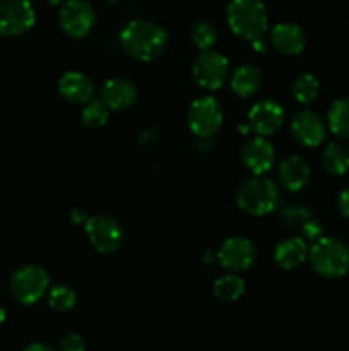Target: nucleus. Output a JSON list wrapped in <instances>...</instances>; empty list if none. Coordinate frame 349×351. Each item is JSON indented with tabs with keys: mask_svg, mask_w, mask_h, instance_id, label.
<instances>
[{
	"mask_svg": "<svg viewBox=\"0 0 349 351\" xmlns=\"http://www.w3.org/2000/svg\"><path fill=\"white\" fill-rule=\"evenodd\" d=\"M120 45L130 57L142 62L156 60L168 47V33L163 26L149 19H132L120 33Z\"/></svg>",
	"mask_w": 349,
	"mask_h": 351,
	"instance_id": "1",
	"label": "nucleus"
},
{
	"mask_svg": "<svg viewBox=\"0 0 349 351\" xmlns=\"http://www.w3.org/2000/svg\"><path fill=\"white\" fill-rule=\"evenodd\" d=\"M226 19L233 33L250 41L263 38L269 27L267 7L259 0H235L226 9Z\"/></svg>",
	"mask_w": 349,
	"mask_h": 351,
	"instance_id": "2",
	"label": "nucleus"
},
{
	"mask_svg": "<svg viewBox=\"0 0 349 351\" xmlns=\"http://www.w3.org/2000/svg\"><path fill=\"white\" fill-rule=\"evenodd\" d=\"M281 192L267 177L246 178L236 191V204L242 211L252 216H266L279 206Z\"/></svg>",
	"mask_w": 349,
	"mask_h": 351,
	"instance_id": "3",
	"label": "nucleus"
},
{
	"mask_svg": "<svg viewBox=\"0 0 349 351\" xmlns=\"http://www.w3.org/2000/svg\"><path fill=\"white\" fill-rule=\"evenodd\" d=\"M311 269L322 278H341L349 273V245L339 239L322 237L308 250Z\"/></svg>",
	"mask_w": 349,
	"mask_h": 351,
	"instance_id": "4",
	"label": "nucleus"
},
{
	"mask_svg": "<svg viewBox=\"0 0 349 351\" xmlns=\"http://www.w3.org/2000/svg\"><path fill=\"white\" fill-rule=\"evenodd\" d=\"M50 288V276L47 269L36 264H27L19 267L10 278V291L17 302L24 305H33L43 298Z\"/></svg>",
	"mask_w": 349,
	"mask_h": 351,
	"instance_id": "5",
	"label": "nucleus"
},
{
	"mask_svg": "<svg viewBox=\"0 0 349 351\" xmlns=\"http://www.w3.org/2000/svg\"><path fill=\"white\" fill-rule=\"evenodd\" d=\"M224 113L214 96H198L188 108V125L198 139H211L222 125Z\"/></svg>",
	"mask_w": 349,
	"mask_h": 351,
	"instance_id": "6",
	"label": "nucleus"
},
{
	"mask_svg": "<svg viewBox=\"0 0 349 351\" xmlns=\"http://www.w3.org/2000/svg\"><path fill=\"white\" fill-rule=\"evenodd\" d=\"M192 75L201 88L214 91L221 88L228 79L229 60L221 51H201L192 64Z\"/></svg>",
	"mask_w": 349,
	"mask_h": 351,
	"instance_id": "7",
	"label": "nucleus"
},
{
	"mask_svg": "<svg viewBox=\"0 0 349 351\" xmlns=\"http://www.w3.org/2000/svg\"><path fill=\"white\" fill-rule=\"evenodd\" d=\"M86 235L98 252L112 254L123 242V230L120 223L109 215L91 216L86 223Z\"/></svg>",
	"mask_w": 349,
	"mask_h": 351,
	"instance_id": "8",
	"label": "nucleus"
},
{
	"mask_svg": "<svg viewBox=\"0 0 349 351\" xmlns=\"http://www.w3.org/2000/svg\"><path fill=\"white\" fill-rule=\"evenodd\" d=\"M255 243L242 235H235L226 239L218 250L219 266L233 274L248 269V267L255 263Z\"/></svg>",
	"mask_w": 349,
	"mask_h": 351,
	"instance_id": "9",
	"label": "nucleus"
},
{
	"mask_svg": "<svg viewBox=\"0 0 349 351\" xmlns=\"http://www.w3.org/2000/svg\"><path fill=\"white\" fill-rule=\"evenodd\" d=\"M60 27L72 38H84L96 23L94 7L84 0H70L62 3L58 10Z\"/></svg>",
	"mask_w": 349,
	"mask_h": 351,
	"instance_id": "10",
	"label": "nucleus"
},
{
	"mask_svg": "<svg viewBox=\"0 0 349 351\" xmlns=\"http://www.w3.org/2000/svg\"><path fill=\"white\" fill-rule=\"evenodd\" d=\"M36 10L27 0H5L0 3V34L17 36L33 27Z\"/></svg>",
	"mask_w": 349,
	"mask_h": 351,
	"instance_id": "11",
	"label": "nucleus"
},
{
	"mask_svg": "<svg viewBox=\"0 0 349 351\" xmlns=\"http://www.w3.org/2000/svg\"><path fill=\"white\" fill-rule=\"evenodd\" d=\"M284 122V108L274 99H260L250 108L248 127L259 137L272 136Z\"/></svg>",
	"mask_w": 349,
	"mask_h": 351,
	"instance_id": "12",
	"label": "nucleus"
},
{
	"mask_svg": "<svg viewBox=\"0 0 349 351\" xmlns=\"http://www.w3.org/2000/svg\"><path fill=\"white\" fill-rule=\"evenodd\" d=\"M291 132L294 139L305 147H317L324 143L327 136V127L324 119L313 110H301L293 117L291 122Z\"/></svg>",
	"mask_w": 349,
	"mask_h": 351,
	"instance_id": "13",
	"label": "nucleus"
},
{
	"mask_svg": "<svg viewBox=\"0 0 349 351\" xmlns=\"http://www.w3.org/2000/svg\"><path fill=\"white\" fill-rule=\"evenodd\" d=\"M242 160L253 175L262 177L272 168L276 161V151L266 137H250L242 146Z\"/></svg>",
	"mask_w": 349,
	"mask_h": 351,
	"instance_id": "14",
	"label": "nucleus"
},
{
	"mask_svg": "<svg viewBox=\"0 0 349 351\" xmlns=\"http://www.w3.org/2000/svg\"><path fill=\"white\" fill-rule=\"evenodd\" d=\"M281 218H283L284 226L291 232L303 233L305 239L313 240V242L322 239L324 228H322V223L318 221V218L311 209L300 204H289L283 208Z\"/></svg>",
	"mask_w": 349,
	"mask_h": 351,
	"instance_id": "15",
	"label": "nucleus"
},
{
	"mask_svg": "<svg viewBox=\"0 0 349 351\" xmlns=\"http://www.w3.org/2000/svg\"><path fill=\"white\" fill-rule=\"evenodd\" d=\"M101 101L108 110H125L137 99V88L125 77H109L101 86Z\"/></svg>",
	"mask_w": 349,
	"mask_h": 351,
	"instance_id": "16",
	"label": "nucleus"
},
{
	"mask_svg": "<svg viewBox=\"0 0 349 351\" xmlns=\"http://www.w3.org/2000/svg\"><path fill=\"white\" fill-rule=\"evenodd\" d=\"M270 43L284 55H300L307 47V33L296 23H277L270 31Z\"/></svg>",
	"mask_w": 349,
	"mask_h": 351,
	"instance_id": "17",
	"label": "nucleus"
},
{
	"mask_svg": "<svg viewBox=\"0 0 349 351\" xmlns=\"http://www.w3.org/2000/svg\"><path fill=\"white\" fill-rule=\"evenodd\" d=\"M58 93L67 101L89 103L94 99V84L86 74L79 71H68L58 79Z\"/></svg>",
	"mask_w": 349,
	"mask_h": 351,
	"instance_id": "18",
	"label": "nucleus"
},
{
	"mask_svg": "<svg viewBox=\"0 0 349 351\" xmlns=\"http://www.w3.org/2000/svg\"><path fill=\"white\" fill-rule=\"evenodd\" d=\"M279 180L284 189L291 192H298L303 187H307L311 177V168L305 158L298 156V154H291L286 160L281 161L279 170Z\"/></svg>",
	"mask_w": 349,
	"mask_h": 351,
	"instance_id": "19",
	"label": "nucleus"
},
{
	"mask_svg": "<svg viewBox=\"0 0 349 351\" xmlns=\"http://www.w3.org/2000/svg\"><path fill=\"white\" fill-rule=\"evenodd\" d=\"M308 250L310 249H308L305 239H301V237L298 235L287 237V239L281 240L276 245V250H274V261H276V264L281 269L291 271L307 261Z\"/></svg>",
	"mask_w": 349,
	"mask_h": 351,
	"instance_id": "20",
	"label": "nucleus"
},
{
	"mask_svg": "<svg viewBox=\"0 0 349 351\" xmlns=\"http://www.w3.org/2000/svg\"><path fill=\"white\" fill-rule=\"evenodd\" d=\"M231 89L240 98H250L262 86V72L253 64H242L233 71Z\"/></svg>",
	"mask_w": 349,
	"mask_h": 351,
	"instance_id": "21",
	"label": "nucleus"
},
{
	"mask_svg": "<svg viewBox=\"0 0 349 351\" xmlns=\"http://www.w3.org/2000/svg\"><path fill=\"white\" fill-rule=\"evenodd\" d=\"M322 167L331 175H344L349 170V151L344 144L332 141L322 151Z\"/></svg>",
	"mask_w": 349,
	"mask_h": 351,
	"instance_id": "22",
	"label": "nucleus"
},
{
	"mask_svg": "<svg viewBox=\"0 0 349 351\" xmlns=\"http://www.w3.org/2000/svg\"><path fill=\"white\" fill-rule=\"evenodd\" d=\"M328 129L342 139H349V96H339L328 108Z\"/></svg>",
	"mask_w": 349,
	"mask_h": 351,
	"instance_id": "23",
	"label": "nucleus"
},
{
	"mask_svg": "<svg viewBox=\"0 0 349 351\" xmlns=\"http://www.w3.org/2000/svg\"><path fill=\"white\" fill-rule=\"evenodd\" d=\"M212 291L222 302H233L240 298L245 291V280L238 274H222L212 285Z\"/></svg>",
	"mask_w": 349,
	"mask_h": 351,
	"instance_id": "24",
	"label": "nucleus"
},
{
	"mask_svg": "<svg viewBox=\"0 0 349 351\" xmlns=\"http://www.w3.org/2000/svg\"><path fill=\"white\" fill-rule=\"evenodd\" d=\"M291 91H293V96L296 101L303 103V105H308V103L313 101L318 96V91H320V82L310 72H303L298 77H294L293 86H291Z\"/></svg>",
	"mask_w": 349,
	"mask_h": 351,
	"instance_id": "25",
	"label": "nucleus"
},
{
	"mask_svg": "<svg viewBox=\"0 0 349 351\" xmlns=\"http://www.w3.org/2000/svg\"><path fill=\"white\" fill-rule=\"evenodd\" d=\"M190 38L195 47L201 48L202 51L211 50L212 45L218 41V29L209 19H197L192 24Z\"/></svg>",
	"mask_w": 349,
	"mask_h": 351,
	"instance_id": "26",
	"label": "nucleus"
},
{
	"mask_svg": "<svg viewBox=\"0 0 349 351\" xmlns=\"http://www.w3.org/2000/svg\"><path fill=\"white\" fill-rule=\"evenodd\" d=\"M75 302H77V295H75L74 288L67 287V285H57L48 291V305L57 312L70 311Z\"/></svg>",
	"mask_w": 349,
	"mask_h": 351,
	"instance_id": "27",
	"label": "nucleus"
},
{
	"mask_svg": "<svg viewBox=\"0 0 349 351\" xmlns=\"http://www.w3.org/2000/svg\"><path fill=\"white\" fill-rule=\"evenodd\" d=\"M108 108L101 99H92L82 108L81 120L88 129H99L108 122Z\"/></svg>",
	"mask_w": 349,
	"mask_h": 351,
	"instance_id": "28",
	"label": "nucleus"
},
{
	"mask_svg": "<svg viewBox=\"0 0 349 351\" xmlns=\"http://www.w3.org/2000/svg\"><path fill=\"white\" fill-rule=\"evenodd\" d=\"M58 351H86V341L77 332H68L58 343Z\"/></svg>",
	"mask_w": 349,
	"mask_h": 351,
	"instance_id": "29",
	"label": "nucleus"
},
{
	"mask_svg": "<svg viewBox=\"0 0 349 351\" xmlns=\"http://www.w3.org/2000/svg\"><path fill=\"white\" fill-rule=\"evenodd\" d=\"M337 208L344 218L349 219V187L342 189L337 197Z\"/></svg>",
	"mask_w": 349,
	"mask_h": 351,
	"instance_id": "30",
	"label": "nucleus"
},
{
	"mask_svg": "<svg viewBox=\"0 0 349 351\" xmlns=\"http://www.w3.org/2000/svg\"><path fill=\"white\" fill-rule=\"evenodd\" d=\"M70 216H72V221H74L75 225H81V223H88V219H89V216L86 215L82 209H74Z\"/></svg>",
	"mask_w": 349,
	"mask_h": 351,
	"instance_id": "31",
	"label": "nucleus"
},
{
	"mask_svg": "<svg viewBox=\"0 0 349 351\" xmlns=\"http://www.w3.org/2000/svg\"><path fill=\"white\" fill-rule=\"evenodd\" d=\"M23 351H58L51 348L50 345H44V343H31L29 346H26Z\"/></svg>",
	"mask_w": 349,
	"mask_h": 351,
	"instance_id": "32",
	"label": "nucleus"
},
{
	"mask_svg": "<svg viewBox=\"0 0 349 351\" xmlns=\"http://www.w3.org/2000/svg\"><path fill=\"white\" fill-rule=\"evenodd\" d=\"M252 47H253V50L259 51V53H266V50H267V47H269V43H267V41L263 40V38H259V40H253L252 41Z\"/></svg>",
	"mask_w": 349,
	"mask_h": 351,
	"instance_id": "33",
	"label": "nucleus"
},
{
	"mask_svg": "<svg viewBox=\"0 0 349 351\" xmlns=\"http://www.w3.org/2000/svg\"><path fill=\"white\" fill-rule=\"evenodd\" d=\"M5 308L2 307V305H0V326L3 324V321H5Z\"/></svg>",
	"mask_w": 349,
	"mask_h": 351,
	"instance_id": "34",
	"label": "nucleus"
},
{
	"mask_svg": "<svg viewBox=\"0 0 349 351\" xmlns=\"http://www.w3.org/2000/svg\"><path fill=\"white\" fill-rule=\"evenodd\" d=\"M348 151H349V144H348Z\"/></svg>",
	"mask_w": 349,
	"mask_h": 351,
	"instance_id": "35",
	"label": "nucleus"
}]
</instances>
